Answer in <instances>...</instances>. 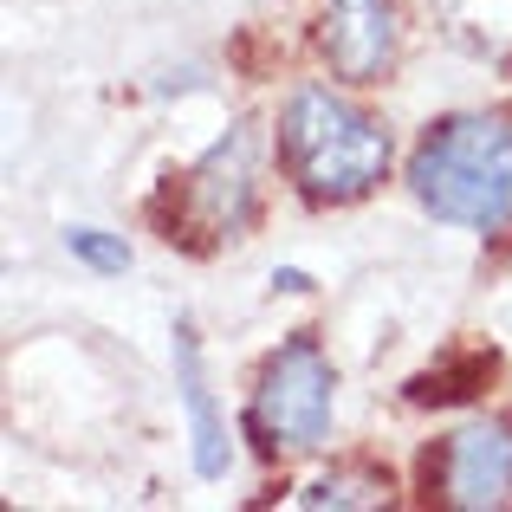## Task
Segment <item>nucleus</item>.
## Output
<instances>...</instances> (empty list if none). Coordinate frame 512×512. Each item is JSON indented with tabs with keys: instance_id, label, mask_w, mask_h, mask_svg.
Returning <instances> with one entry per match:
<instances>
[{
	"instance_id": "1",
	"label": "nucleus",
	"mask_w": 512,
	"mask_h": 512,
	"mask_svg": "<svg viewBox=\"0 0 512 512\" xmlns=\"http://www.w3.org/2000/svg\"><path fill=\"white\" fill-rule=\"evenodd\" d=\"M409 188L435 221L506 234L512 227V124L506 117H448L409 156Z\"/></svg>"
},
{
	"instance_id": "2",
	"label": "nucleus",
	"mask_w": 512,
	"mask_h": 512,
	"mask_svg": "<svg viewBox=\"0 0 512 512\" xmlns=\"http://www.w3.org/2000/svg\"><path fill=\"white\" fill-rule=\"evenodd\" d=\"M279 150H286L292 182L312 201H357L389 169V130L357 104H344L338 91L305 85L279 117Z\"/></svg>"
},
{
	"instance_id": "3",
	"label": "nucleus",
	"mask_w": 512,
	"mask_h": 512,
	"mask_svg": "<svg viewBox=\"0 0 512 512\" xmlns=\"http://www.w3.org/2000/svg\"><path fill=\"white\" fill-rule=\"evenodd\" d=\"M331 376L325 350L312 338H292L273 363L260 370V389H253V428H260L273 448H318L331 428Z\"/></svg>"
},
{
	"instance_id": "4",
	"label": "nucleus",
	"mask_w": 512,
	"mask_h": 512,
	"mask_svg": "<svg viewBox=\"0 0 512 512\" xmlns=\"http://www.w3.org/2000/svg\"><path fill=\"white\" fill-rule=\"evenodd\" d=\"M253 214V130L240 124L227 143H214L175 188V221L169 240L208 247V240H234Z\"/></svg>"
},
{
	"instance_id": "5",
	"label": "nucleus",
	"mask_w": 512,
	"mask_h": 512,
	"mask_svg": "<svg viewBox=\"0 0 512 512\" xmlns=\"http://www.w3.org/2000/svg\"><path fill=\"white\" fill-rule=\"evenodd\" d=\"M428 500L487 512L512 500V415L467 422L461 435L441 441V461H428Z\"/></svg>"
},
{
	"instance_id": "6",
	"label": "nucleus",
	"mask_w": 512,
	"mask_h": 512,
	"mask_svg": "<svg viewBox=\"0 0 512 512\" xmlns=\"http://www.w3.org/2000/svg\"><path fill=\"white\" fill-rule=\"evenodd\" d=\"M318 52L350 85L383 78V65L396 59V13H389V0H325L318 7Z\"/></svg>"
},
{
	"instance_id": "7",
	"label": "nucleus",
	"mask_w": 512,
	"mask_h": 512,
	"mask_svg": "<svg viewBox=\"0 0 512 512\" xmlns=\"http://www.w3.org/2000/svg\"><path fill=\"white\" fill-rule=\"evenodd\" d=\"M175 383H182V409H188V435H195V474L201 480H221L234 448H227V422L214 409L208 383H201V350H195V331L175 325Z\"/></svg>"
},
{
	"instance_id": "8",
	"label": "nucleus",
	"mask_w": 512,
	"mask_h": 512,
	"mask_svg": "<svg viewBox=\"0 0 512 512\" xmlns=\"http://www.w3.org/2000/svg\"><path fill=\"white\" fill-rule=\"evenodd\" d=\"M441 33L487 65H512V0H435Z\"/></svg>"
},
{
	"instance_id": "9",
	"label": "nucleus",
	"mask_w": 512,
	"mask_h": 512,
	"mask_svg": "<svg viewBox=\"0 0 512 512\" xmlns=\"http://www.w3.org/2000/svg\"><path fill=\"white\" fill-rule=\"evenodd\" d=\"M487 376H493V350H454V357H441L435 370H422L409 383V402H474L480 389H487Z\"/></svg>"
},
{
	"instance_id": "10",
	"label": "nucleus",
	"mask_w": 512,
	"mask_h": 512,
	"mask_svg": "<svg viewBox=\"0 0 512 512\" xmlns=\"http://www.w3.org/2000/svg\"><path fill=\"white\" fill-rule=\"evenodd\" d=\"M389 487L376 474H325L299 493V506H383Z\"/></svg>"
},
{
	"instance_id": "11",
	"label": "nucleus",
	"mask_w": 512,
	"mask_h": 512,
	"mask_svg": "<svg viewBox=\"0 0 512 512\" xmlns=\"http://www.w3.org/2000/svg\"><path fill=\"white\" fill-rule=\"evenodd\" d=\"M65 247H72L85 266H98V273H124V266H130V247H124V240H111V234H98V227H72Z\"/></svg>"
}]
</instances>
